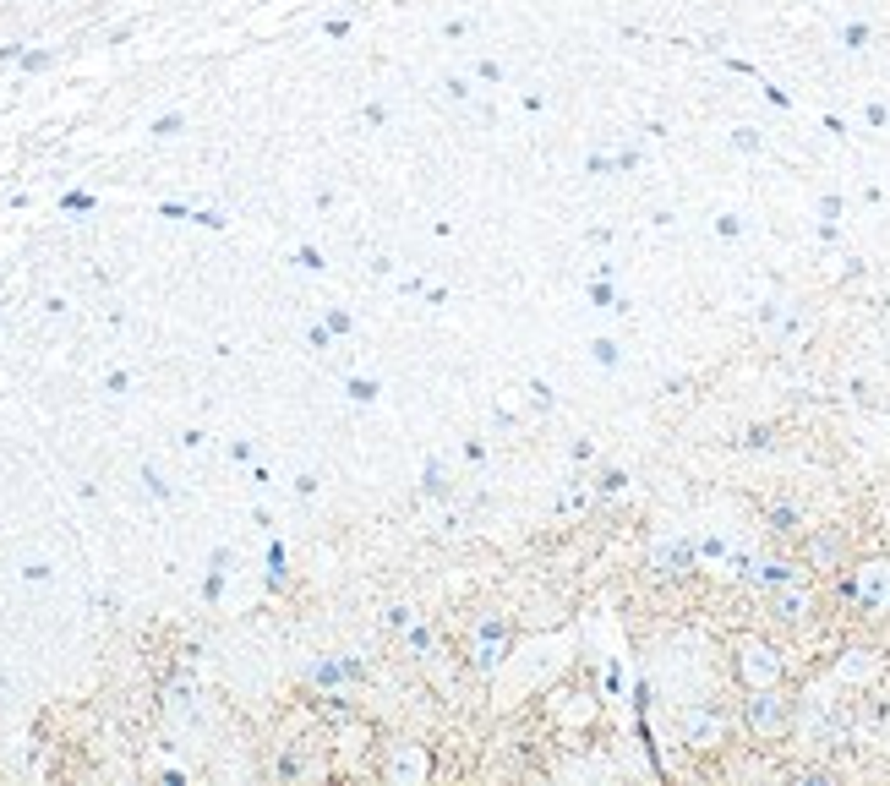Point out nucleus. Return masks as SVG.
<instances>
[{"instance_id": "1", "label": "nucleus", "mask_w": 890, "mask_h": 786, "mask_svg": "<svg viewBox=\"0 0 890 786\" xmlns=\"http://www.w3.org/2000/svg\"><path fill=\"white\" fill-rule=\"evenodd\" d=\"M508 650H514V618H508V612H481V618L470 623L465 667H470L476 678H492V672L508 661Z\"/></svg>"}, {"instance_id": "2", "label": "nucleus", "mask_w": 890, "mask_h": 786, "mask_svg": "<svg viewBox=\"0 0 890 786\" xmlns=\"http://www.w3.org/2000/svg\"><path fill=\"white\" fill-rule=\"evenodd\" d=\"M743 721H749V732H754V738L776 743V738H787V732H793L798 705L782 694V683H771V689H749V699H743Z\"/></svg>"}, {"instance_id": "3", "label": "nucleus", "mask_w": 890, "mask_h": 786, "mask_svg": "<svg viewBox=\"0 0 890 786\" xmlns=\"http://www.w3.org/2000/svg\"><path fill=\"white\" fill-rule=\"evenodd\" d=\"M377 776H383L388 786H426V781H432V749L415 743V738H399V743H388Z\"/></svg>"}, {"instance_id": "4", "label": "nucleus", "mask_w": 890, "mask_h": 786, "mask_svg": "<svg viewBox=\"0 0 890 786\" xmlns=\"http://www.w3.org/2000/svg\"><path fill=\"white\" fill-rule=\"evenodd\" d=\"M782 650L776 645H765V639H743L738 645V678H743V689H771V683H782Z\"/></svg>"}, {"instance_id": "5", "label": "nucleus", "mask_w": 890, "mask_h": 786, "mask_svg": "<svg viewBox=\"0 0 890 786\" xmlns=\"http://www.w3.org/2000/svg\"><path fill=\"white\" fill-rule=\"evenodd\" d=\"M847 590H853V601H858L864 612H890V563H864V568H853Z\"/></svg>"}, {"instance_id": "6", "label": "nucleus", "mask_w": 890, "mask_h": 786, "mask_svg": "<svg viewBox=\"0 0 890 786\" xmlns=\"http://www.w3.org/2000/svg\"><path fill=\"white\" fill-rule=\"evenodd\" d=\"M683 738L694 749H721L727 743V716H716L711 705H694V710H683Z\"/></svg>"}, {"instance_id": "7", "label": "nucleus", "mask_w": 890, "mask_h": 786, "mask_svg": "<svg viewBox=\"0 0 890 786\" xmlns=\"http://www.w3.org/2000/svg\"><path fill=\"white\" fill-rule=\"evenodd\" d=\"M809 607H814V596H809L803 585H793V579H787V585H776V612H782L787 623L809 618Z\"/></svg>"}, {"instance_id": "8", "label": "nucleus", "mask_w": 890, "mask_h": 786, "mask_svg": "<svg viewBox=\"0 0 890 786\" xmlns=\"http://www.w3.org/2000/svg\"><path fill=\"white\" fill-rule=\"evenodd\" d=\"M689 563H694L689 546H661V552H656V568H661V574H683Z\"/></svg>"}, {"instance_id": "9", "label": "nucleus", "mask_w": 890, "mask_h": 786, "mask_svg": "<svg viewBox=\"0 0 890 786\" xmlns=\"http://www.w3.org/2000/svg\"><path fill=\"white\" fill-rule=\"evenodd\" d=\"M814 557L836 568V563H842V541H836V536H820V541H814Z\"/></svg>"}, {"instance_id": "10", "label": "nucleus", "mask_w": 890, "mask_h": 786, "mask_svg": "<svg viewBox=\"0 0 890 786\" xmlns=\"http://www.w3.org/2000/svg\"><path fill=\"white\" fill-rule=\"evenodd\" d=\"M180 126H186V120H180V115H175V109H169V115H159V120H153V126H148V131H153V137H175V131H180Z\"/></svg>"}, {"instance_id": "11", "label": "nucleus", "mask_w": 890, "mask_h": 786, "mask_svg": "<svg viewBox=\"0 0 890 786\" xmlns=\"http://www.w3.org/2000/svg\"><path fill=\"white\" fill-rule=\"evenodd\" d=\"M350 399L372 404V399H377V383H366V377H350Z\"/></svg>"}, {"instance_id": "12", "label": "nucleus", "mask_w": 890, "mask_h": 786, "mask_svg": "<svg viewBox=\"0 0 890 786\" xmlns=\"http://www.w3.org/2000/svg\"><path fill=\"white\" fill-rule=\"evenodd\" d=\"M49 60H55V55H49V49H27V55H22V71H44V66H49Z\"/></svg>"}, {"instance_id": "13", "label": "nucleus", "mask_w": 890, "mask_h": 786, "mask_svg": "<svg viewBox=\"0 0 890 786\" xmlns=\"http://www.w3.org/2000/svg\"><path fill=\"white\" fill-rule=\"evenodd\" d=\"M596 361H601V366H618V344H612V339H596Z\"/></svg>"}, {"instance_id": "14", "label": "nucleus", "mask_w": 890, "mask_h": 786, "mask_svg": "<svg viewBox=\"0 0 890 786\" xmlns=\"http://www.w3.org/2000/svg\"><path fill=\"white\" fill-rule=\"evenodd\" d=\"M842 38H847V44H853V49H864V44H869V27H864V22H853V27H847V33H842Z\"/></svg>"}, {"instance_id": "15", "label": "nucleus", "mask_w": 890, "mask_h": 786, "mask_svg": "<svg viewBox=\"0 0 890 786\" xmlns=\"http://www.w3.org/2000/svg\"><path fill=\"white\" fill-rule=\"evenodd\" d=\"M87 208H93V197H87V191H71V197H66V213H87Z\"/></svg>"}, {"instance_id": "16", "label": "nucleus", "mask_w": 890, "mask_h": 786, "mask_svg": "<svg viewBox=\"0 0 890 786\" xmlns=\"http://www.w3.org/2000/svg\"><path fill=\"white\" fill-rule=\"evenodd\" d=\"M295 262H301V268H322V251H317V246H301Z\"/></svg>"}, {"instance_id": "17", "label": "nucleus", "mask_w": 890, "mask_h": 786, "mask_svg": "<svg viewBox=\"0 0 890 786\" xmlns=\"http://www.w3.org/2000/svg\"><path fill=\"white\" fill-rule=\"evenodd\" d=\"M585 169H590V175H612V158H607V153H590V164H585Z\"/></svg>"}, {"instance_id": "18", "label": "nucleus", "mask_w": 890, "mask_h": 786, "mask_svg": "<svg viewBox=\"0 0 890 786\" xmlns=\"http://www.w3.org/2000/svg\"><path fill=\"white\" fill-rule=\"evenodd\" d=\"M328 333H350V317L344 311H328Z\"/></svg>"}, {"instance_id": "19", "label": "nucleus", "mask_w": 890, "mask_h": 786, "mask_svg": "<svg viewBox=\"0 0 890 786\" xmlns=\"http://www.w3.org/2000/svg\"><path fill=\"white\" fill-rule=\"evenodd\" d=\"M142 481H148V492H153V497H169V486H164V481H159L153 470H142Z\"/></svg>"}]
</instances>
